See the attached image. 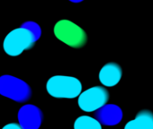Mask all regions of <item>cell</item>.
Masks as SVG:
<instances>
[{
	"label": "cell",
	"mask_w": 153,
	"mask_h": 129,
	"mask_svg": "<svg viewBox=\"0 0 153 129\" xmlns=\"http://www.w3.org/2000/svg\"><path fill=\"white\" fill-rule=\"evenodd\" d=\"M41 35V27L36 23L25 22L7 35L3 43L4 50L9 56H19L25 50L32 48Z\"/></svg>",
	"instance_id": "cell-1"
},
{
	"label": "cell",
	"mask_w": 153,
	"mask_h": 129,
	"mask_svg": "<svg viewBox=\"0 0 153 129\" xmlns=\"http://www.w3.org/2000/svg\"><path fill=\"white\" fill-rule=\"evenodd\" d=\"M48 93L58 99H74L82 92V84L73 76L55 75L51 77L46 84Z\"/></svg>",
	"instance_id": "cell-2"
},
{
	"label": "cell",
	"mask_w": 153,
	"mask_h": 129,
	"mask_svg": "<svg viewBox=\"0 0 153 129\" xmlns=\"http://www.w3.org/2000/svg\"><path fill=\"white\" fill-rule=\"evenodd\" d=\"M54 34L60 41L72 48H81L88 40L85 31L69 20H60L54 26Z\"/></svg>",
	"instance_id": "cell-3"
},
{
	"label": "cell",
	"mask_w": 153,
	"mask_h": 129,
	"mask_svg": "<svg viewBox=\"0 0 153 129\" xmlns=\"http://www.w3.org/2000/svg\"><path fill=\"white\" fill-rule=\"evenodd\" d=\"M0 94L16 102H25L32 96L30 86L23 80L12 75L0 77Z\"/></svg>",
	"instance_id": "cell-4"
},
{
	"label": "cell",
	"mask_w": 153,
	"mask_h": 129,
	"mask_svg": "<svg viewBox=\"0 0 153 129\" xmlns=\"http://www.w3.org/2000/svg\"><path fill=\"white\" fill-rule=\"evenodd\" d=\"M108 91L102 86L91 87L80 93L78 104L81 110L85 112H94L104 107L109 100Z\"/></svg>",
	"instance_id": "cell-5"
},
{
	"label": "cell",
	"mask_w": 153,
	"mask_h": 129,
	"mask_svg": "<svg viewBox=\"0 0 153 129\" xmlns=\"http://www.w3.org/2000/svg\"><path fill=\"white\" fill-rule=\"evenodd\" d=\"M18 122L23 129H39L42 122V112L34 105H25L18 111Z\"/></svg>",
	"instance_id": "cell-6"
},
{
	"label": "cell",
	"mask_w": 153,
	"mask_h": 129,
	"mask_svg": "<svg viewBox=\"0 0 153 129\" xmlns=\"http://www.w3.org/2000/svg\"><path fill=\"white\" fill-rule=\"evenodd\" d=\"M96 118L104 125H115L123 118V111L119 106L105 104L96 111Z\"/></svg>",
	"instance_id": "cell-7"
},
{
	"label": "cell",
	"mask_w": 153,
	"mask_h": 129,
	"mask_svg": "<svg viewBox=\"0 0 153 129\" xmlns=\"http://www.w3.org/2000/svg\"><path fill=\"white\" fill-rule=\"evenodd\" d=\"M123 71L117 63H107L99 72V81L105 87H114L122 79Z\"/></svg>",
	"instance_id": "cell-8"
},
{
	"label": "cell",
	"mask_w": 153,
	"mask_h": 129,
	"mask_svg": "<svg viewBox=\"0 0 153 129\" xmlns=\"http://www.w3.org/2000/svg\"><path fill=\"white\" fill-rule=\"evenodd\" d=\"M124 129H153V112L149 110L140 111L134 119L124 125Z\"/></svg>",
	"instance_id": "cell-9"
},
{
	"label": "cell",
	"mask_w": 153,
	"mask_h": 129,
	"mask_svg": "<svg viewBox=\"0 0 153 129\" xmlns=\"http://www.w3.org/2000/svg\"><path fill=\"white\" fill-rule=\"evenodd\" d=\"M74 129H102V124L90 116H80L75 120Z\"/></svg>",
	"instance_id": "cell-10"
},
{
	"label": "cell",
	"mask_w": 153,
	"mask_h": 129,
	"mask_svg": "<svg viewBox=\"0 0 153 129\" xmlns=\"http://www.w3.org/2000/svg\"><path fill=\"white\" fill-rule=\"evenodd\" d=\"M2 129H23V128L20 126V125L12 123V124H8V125H5Z\"/></svg>",
	"instance_id": "cell-11"
},
{
	"label": "cell",
	"mask_w": 153,
	"mask_h": 129,
	"mask_svg": "<svg viewBox=\"0 0 153 129\" xmlns=\"http://www.w3.org/2000/svg\"><path fill=\"white\" fill-rule=\"evenodd\" d=\"M70 2H73V3H80V2H82L83 0H69Z\"/></svg>",
	"instance_id": "cell-12"
}]
</instances>
